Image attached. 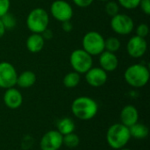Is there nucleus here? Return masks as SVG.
I'll return each mask as SVG.
<instances>
[{"label": "nucleus", "mask_w": 150, "mask_h": 150, "mask_svg": "<svg viewBox=\"0 0 150 150\" xmlns=\"http://www.w3.org/2000/svg\"><path fill=\"white\" fill-rule=\"evenodd\" d=\"M41 35H42V37L44 38L45 40H51V39L53 38L54 33H53V31H52L51 29L47 28V29L41 33Z\"/></svg>", "instance_id": "obj_31"}, {"label": "nucleus", "mask_w": 150, "mask_h": 150, "mask_svg": "<svg viewBox=\"0 0 150 150\" xmlns=\"http://www.w3.org/2000/svg\"><path fill=\"white\" fill-rule=\"evenodd\" d=\"M69 64L74 71L78 74H85L93 67V56L89 54L83 48L73 50L69 55Z\"/></svg>", "instance_id": "obj_6"}, {"label": "nucleus", "mask_w": 150, "mask_h": 150, "mask_svg": "<svg viewBox=\"0 0 150 150\" xmlns=\"http://www.w3.org/2000/svg\"><path fill=\"white\" fill-rule=\"evenodd\" d=\"M73 115L81 120H92L98 112L97 101L87 96H81L74 99L71 104Z\"/></svg>", "instance_id": "obj_1"}, {"label": "nucleus", "mask_w": 150, "mask_h": 150, "mask_svg": "<svg viewBox=\"0 0 150 150\" xmlns=\"http://www.w3.org/2000/svg\"><path fill=\"white\" fill-rule=\"evenodd\" d=\"M81 82V75L76 71H71L66 74L62 79L63 85L68 89H73L78 86Z\"/></svg>", "instance_id": "obj_20"}, {"label": "nucleus", "mask_w": 150, "mask_h": 150, "mask_svg": "<svg viewBox=\"0 0 150 150\" xmlns=\"http://www.w3.org/2000/svg\"><path fill=\"white\" fill-rule=\"evenodd\" d=\"M139 120V112L133 105H127L123 107L120 112V123L130 127Z\"/></svg>", "instance_id": "obj_15"}, {"label": "nucleus", "mask_w": 150, "mask_h": 150, "mask_svg": "<svg viewBox=\"0 0 150 150\" xmlns=\"http://www.w3.org/2000/svg\"><path fill=\"white\" fill-rule=\"evenodd\" d=\"M119 150H132V149H126V148H123V149H119Z\"/></svg>", "instance_id": "obj_34"}, {"label": "nucleus", "mask_w": 150, "mask_h": 150, "mask_svg": "<svg viewBox=\"0 0 150 150\" xmlns=\"http://www.w3.org/2000/svg\"><path fill=\"white\" fill-rule=\"evenodd\" d=\"M110 26L113 33L120 36L129 35L135 27L134 19L129 15L120 12L112 17Z\"/></svg>", "instance_id": "obj_7"}, {"label": "nucleus", "mask_w": 150, "mask_h": 150, "mask_svg": "<svg viewBox=\"0 0 150 150\" xmlns=\"http://www.w3.org/2000/svg\"><path fill=\"white\" fill-rule=\"evenodd\" d=\"M46 40L40 33H31L25 41L26 49L33 54L40 53L45 47Z\"/></svg>", "instance_id": "obj_16"}, {"label": "nucleus", "mask_w": 150, "mask_h": 150, "mask_svg": "<svg viewBox=\"0 0 150 150\" xmlns=\"http://www.w3.org/2000/svg\"><path fill=\"white\" fill-rule=\"evenodd\" d=\"M135 33L137 36L146 39V37H148V35L149 34V26L145 23H141L136 26Z\"/></svg>", "instance_id": "obj_26"}, {"label": "nucleus", "mask_w": 150, "mask_h": 150, "mask_svg": "<svg viewBox=\"0 0 150 150\" xmlns=\"http://www.w3.org/2000/svg\"><path fill=\"white\" fill-rule=\"evenodd\" d=\"M62 28L64 32L66 33H69L73 30V24L71 22V20L69 21H64L62 23Z\"/></svg>", "instance_id": "obj_30"}, {"label": "nucleus", "mask_w": 150, "mask_h": 150, "mask_svg": "<svg viewBox=\"0 0 150 150\" xmlns=\"http://www.w3.org/2000/svg\"><path fill=\"white\" fill-rule=\"evenodd\" d=\"M129 132L131 138H134L136 140H143L149 136V127L143 123H135L132 127H129Z\"/></svg>", "instance_id": "obj_18"}, {"label": "nucleus", "mask_w": 150, "mask_h": 150, "mask_svg": "<svg viewBox=\"0 0 150 150\" xmlns=\"http://www.w3.org/2000/svg\"><path fill=\"white\" fill-rule=\"evenodd\" d=\"M72 2L79 8H87L93 4L94 0H72Z\"/></svg>", "instance_id": "obj_28"}, {"label": "nucleus", "mask_w": 150, "mask_h": 150, "mask_svg": "<svg viewBox=\"0 0 150 150\" xmlns=\"http://www.w3.org/2000/svg\"><path fill=\"white\" fill-rule=\"evenodd\" d=\"M76 129V124L74 120L70 118H62L56 124V130L62 134L66 135L68 134L73 133Z\"/></svg>", "instance_id": "obj_19"}, {"label": "nucleus", "mask_w": 150, "mask_h": 150, "mask_svg": "<svg viewBox=\"0 0 150 150\" xmlns=\"http://www.w3.org/2000/svg\"><path fill=\"white\" fill-rule=\"evenodd\" d=\"M120 6L118 4V2H115L113 0H110V1H107L105 3V13L112 18V17L115 16L116 14L120 13Z\"/></svg>", "instance_id": "obj_24"}, {"label": "nucleus", "mask_w": 150, "mask_h": 150, "mask_svg": "<svg viewBox=\"0 0 150 150\" xmlns=\"http://www.w3.org/2000/svg\"><path fill=\"white\" fill-rule=\"evenodd\" d=\"M139 7L141 8L142 11L146 14L149 15L150 14V0H141Z\"/></svg>", "instance_id": "obj_29"}, {"label": "nucleus", "mask_w": 150, "mask_h": 150, "mask_svg": "<svg viewBox=\"0 0 150 150\" xmlns=\"http://www.w3.org/2000/svg\"><path fill=\"white\" fill-rule=\"evenodd\" d=\"M49 13L41 7L33 8L26 17L25 24L32 33H42L49 25Z\"/></svg>", "instance_id": "obj_4"}, {"label": "nucleus", "mask_w": 150, "mask_h": 150, "mask_svg": "<svg viewBox=\"0 0 150 150\" xmlns=\"http://www.w3.org/2000/svg\"><path fill=\"white\" fill-rule=\"evenodd\" d=\"M149 69L143 63H135L127 67L124 72L126 83L135 89L146 86L149 81Z\"/></svg>", "instance_id": "obj_2"}, {"label": "nucleus", "mask_w": 150, "mask_h": 150, "mask_svg": "<svg viewBox=\"0 0 150 150\" xmlns=\"http://www.w3.org/2000/svg\"><path fill=\"white\" fill-rule=\"evenodd\" d=\"M120 47L121 42L119 38L115 36H111L107 39H105V50L116 54L120 49Z\"/></svg>", "instance_id": "obj_21"}, {"label": "nucleus", "mask_w": 150, "mask_h": 150, "mask_svg": "<svg viewBox=\"0 0 150 150\" xmlns=\"http://www.w3.org/2000/svg\"><path fill=\"white\" fill-rule=\"evenodd\" d=\"M117 2L120 7L128 11H132L139 7L141 0H118Z\"/></svg>", "instance_id": "obj_25"}, {"label": "nucleus", "mask_w": 150, "mask_h": 150, "mask_svg": "<svg viewBox=\"0 0 150 150\" xmlns=\"http://www.w3.org/2000/svg\"><path fill=\"white\" fill-rule=\"evenodd\" d=\"M0 18H1V20L3 22V25H4V26L6 31L13 30L17 26V25H18L17 18L12 13H11L10 11L7 12L6 14H4Z\"/></svg>", "instance_id": "obj_23"}, {"label": "nucleus", "mask_w": 150, "mask_h": 150, "mask_svg": "<svg viewBox=\"0 0 150 150\" xmlns=\"http://www.w3.org/2000/svg\"><path fill=\"white\" fill-rule=\"evenodd\" d=\"M84 75L86 83L93 88L105 85L108 80V73L100 67H92Z\"/></svg>", "instance_id": "obj_12"}, {"label": "nucleus", "mask_w": 150, "mask_h": 150, "mask_svg": "<svg viewBox=\"0 0 150 150\" xmlns=\"http://www.w3.org/2000/svg\"><path fill=\"white\" fill-rule=\"evenodd\" d=\"M82 48L91 56H98L105 51V38L97 31L87 32L82 39Z\"/></svg>", "instance_id": "obj_5"}, {"label": "nucleus", "mask_w": 150, "mask_h": 150, "mask_svg": "<svg viewBox=\"0 0 150 150\" xmlns=\"http://www.w3.org/2000/svg\"><path fill=\"white\" fill-rule=\"evenodd\" d=\"M11 0H0V18L10 11Z\"/></svg>", "instance_id": "obj_27"}, {"label": "nucleus", "mask_w": 150, "mask_h": 150, "mask_svg": "<svg viewBox=\"0 0 150 150\" xmlns=\"http://www.w3.org/2000/svg\"><path fill=\"white\" fill-rule=\"evenodd\" d=\"M131 140L129 127L121 123L112 125L106 132V142L113 149H123Z\"/></svg>", "instance_id": "obj_3"}, {"label": "nucleus", "mask_w": 150, "mask_h": 150, "mask_svg": "<svg viewBox=\"0 0 150 150\" xmlns=\"http://www.w3.org/2000/svg\"><path fill=\"white\" fill-rule=\"evenodd\" d=\"M62 144L69 149H75L80 144V137L76 133H70L62 137Z\"/></svg>", "instance_id": "obj_22"}, {"label": "nucleus", "mask_w": 150, "mask_h": 150, "mask_svg": "<svg viewBox=\"0 0 150 150\" xmlns=\"http://www.w3.org/2000/svg\"><path fill=\"white\" fill-rule=\"evenodd\" d=\"M3 100H4V105L9 109L15 110V109L19 108L22 105L23 96L19 90H18L15 87H11V88L5 90L4 93Z\"/></svg>", "instance_id": "obj_14"}, {"label": "nucleus", "mask_w": 150, "mask_h": 150, "mask_svg": "<svg viewBox=\"0 0 150 150\" xmlns=\"http://www.w3.org/2000/svg\"><path fill=\"white\" fill-rule=\"evenodd\" d=\"M98 63L101 69H103L105 72L110 73L118 69L120 61L115 53L105 50L98 55Z\"/></svg>", "instance_id": "obj_13"}, {"label": "nucleus", "mask_w": 150, "mask_h": 150, "mask_svg": "<svg viewBox=\"0 0 150 150\" xmlns=\"http://www.w3.org/2000/svg\"><path fill=\"white\" fill-rule=\"evenodd\" d=\"M18 72L16 68L9 62H0V88L9 89L17 84Z\"/></svg>", "instance_id": "obj_9"}, {"label": "nucleus", "mask_w": 150, "mask_h": 150, "mask_svg": "<svg viewBox=\"0 0 150 150\" xmlns=\"http://www.w3.org/2000/svg\"><path fill=\"white\" fill-rule=\"evenodd\" d=\"M62 137L57 130L47 132L40 139V148L41 150H59L62 144Z\"/></svg>", "instance_id": "obj_11"}, {"label": "nucleus", "mask_w": 150, "mask_h": 150, "mask_svg": "<svg viewBox=\"0 0 150 150\" xmlns=\"http://www.w3.org/2000/svg\"><path fill=\"white\" fill-rule=\"evenodd\" d=\"M5 32H6V30H5V28H4V26L3 25V22H2V20L0 18V38H2L4 35Z\"/></svg>", "instance_id": "obj_32"}, {"label": "nucleus", "mask_w": 150, "mask_h": 150, "mask_svg": "<svg viewBox=\"0 0 150 150\" xmlns=\"http://www.w3.org/2000/svg\"><path fill=\"white\" fill-rule=\"evenodd\" d=\"M37 81L36 74L31 70H25L18 75L17 78V84L19 88L22 89H28L31 88L35 84Z\"/></svg>", "instance_id": "obj_17"}, {"label": "nucleus", "mask_w": 150, "mask_h": 150, "mask_svg": "<svg viewBox=\"0 0 150 150\" xmlns=\"http://www.w3.org/2000/svg\"><path fill=\"white\" fill-rule=\"evenodd\" d=\"M98 1H100V2H105V3H106L107 1H110V0H98Z\"/></svg>", "instance_id": "obj_33"}, {"label": "nucleus", "mask_w": 150, "mask_h": 150, "mask_svg": "<svg viewBox=\"0 0 150 150\" xmlns=\"http://www.w3.org/2000/svg\"><path fill=\"white\" fill-rule=\"evenodd\" d=\"M126 49L130 57L139 59L145 55L148 50V42L146 39L134 35L128 40Z\"/></svg>", "instance_id": "obj_10"}, {"label": "nucleus", "mask_w": 150, "mask_h": 150, "mask_svg": "<svg viewBox=\"0 0 150 150\" xmlns=\"http://www.w3.org/2000/svg\"><path fill=\"white\" fill-rule=\"evenodd\" d=\"M49 12V15H51L55 20L61 23L71 20L74 16V10L72 5L66 0H54L52 2Z\"/></svg>", "instance_id": "obj_8"}]
</instances>
